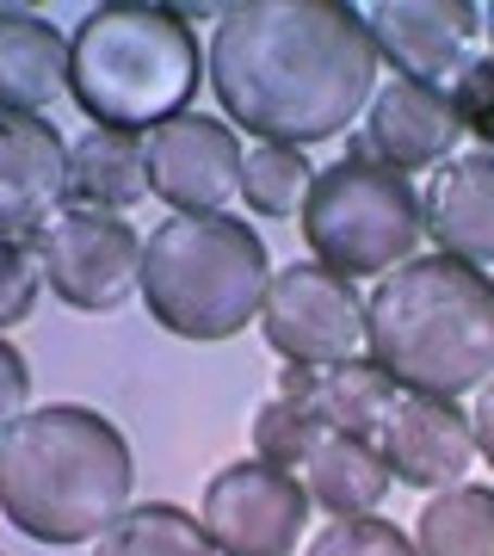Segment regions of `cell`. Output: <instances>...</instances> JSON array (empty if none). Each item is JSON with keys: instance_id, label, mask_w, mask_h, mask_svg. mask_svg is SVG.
I'll return each instance as SVG.
<instances>
[{"instance_id": "cell-1", "label": "cell", "mask_w": 494, "mask_h": 556, "mask_svg": "<svg viewBox=\"0 0 494 556\" xmlns=\"http://www.w3.org/2000/svg\"><path fill=\"white\" fill-rule=\"evenodd\" d=\"M211 87L259 142H328L371 105L377 43L346 0H241L211 38Z\"/></svg>"}, {"instance_id": "cell-2", "label": "cell", "mask_w": 494, "mask_h": 556, "mask_svg": "<svg viewBox=\"0 0 494 556\" xmlns=\"http://www.w3.org/2000/svg\"><path fill=\"white\" fill-rule=\"evenodd\" d=\"M365 358L402 396L482 390L494 378V278L464 260H408L365 298Z\"/></svg>"}, {"instance_id": "cell-3", "label": "cell", "mask_w": 494, "mask_h": 556, "mask_svg": "<svg viewBox=\"0 0 494 556\" xmlns=\"http://www.w3.org/2000/svg\"><path fill=\"white\" fill-rule=\"evenodd\" d=\"M130 445L99 408L50 402L0 433V514L38 544H87L130 507Z\"/></svg>"}, {"instance_id": "cell-4", "label": "cell", "mask_w": 494, "mask_h": 556, "mask_svg": "<svg viewBox=\"0 0 494 556\" xmlns=\"http://www.w3.org/2000/svg\"><path fill=\"white\" fill-rule=\"evenodd\" d=\"M204 56L174 7L105 0L68 38V93L93 130H161L198 93Z\"/></svg>"}, {"instance_id": "cell-5", "label": "cell", "mask_w": 494, "mask_h": 556, "mask_svg": "<svg viewBox=\"0 0 494 556\" xmlns=\"http://www.w3.org/2000/svg\"><path fill=\"white\" fill-rule=\"evenodd\" d=\"M273 285L266 241L241 217H167L142 241V303L179 340H229L259 321Z\"/></svg>"}, {"instance_id": "cell-6", "label": "cell", "mask_w": 494, "mask_h": 556, "mask_svg": "<svg viewBox=\"0 0 494 556\" xmlns=\"http://www.w3.org/2000/svg\"><path fill=\"white\" fill-rule=\"evenodd\" d=\"M427 236L420 223V192L408 174H395L383 161H334L316 174L309 204H303V241L321 266L346 278H371L408 266Z\"/></svg>"}, {"instance_id": "cell-7", "label": "cell", "mask_w": 494, "mask_h": 556, "mask_svg": "<svg viewBox=\"0 0 494 556\" xmlns=\"http://www.w3.org/2000/svg\"><path fill=\"white\" fill-rule=\"evenodd\" d=\"M31 248L43 260V285L80 316H112L142 285V236L118 211L62 204Z\"/></svg>"}, {"instance_id": "cell-8", "label": "cell", "mask_w": 494, "mask_h": 556, "mask_svg": "<svg viewBox=\"0 0 494 556\" xmlns=\"http://www.w3.org/2000/svg\"><path fill=\"white\" fill-rule=\"evenodd\" d=\"M259 328H266L278 358L328 371V365H346L365 353V298L346 273L321 266V260H296L266 285Z\"/></svg>"}, {"instance_id": "cell-9", "label": "cell", "mask_w": 494, "mask_h": 556, "mask_svg": "<svg viewBox=\"0 0 494 556\" xmlns=\"http://www.w3.org/2000/svg\"><path fill=\"white\" fill-rule=\"evenodd\" d=\"M309 489L291 470H273L259 457H241L211 477L198 526L211 532L217 556H291L296 538L309 532Z\"/></svg>"}, {"instance_id": "cell-10", "label": "cell", "mask_w": 494, "mask_h": 556, "mask_svg": "<svg viewBox=\"0 0 494 556\" xmlns=\"http://www.w3.org/2000/svg\"><path fill=\"white\" fill-rule=\"evenodd\" d=\"M149 192L174 204V217H223L241 199V142L223 118L179 112L149 130Z\"/></svg>"}, {"instance_id": "cell-11", "label": "cell", "mask_w": 494, "mask_h": 556, "mask_svg": "<svg viewBox=\"0 0 494 556\" xmlns=\"http://www.w3.org/2000/svg\"><path fill=\"white\" fill-rule=\"evenodd\" d=\"M377 56L395 62L402 80L445 87L470 68V43L482 38V7L476 0H377L358 7Z\"/></svg>"}, {"instance_id": "cell-12", "label": "cell", "mask_w": 494, "mask_h": 556, "mask_svg": "<svg viewBox=\"0 0 494 556\" xmlns=\"http://www.w3.org/2000/svg\"><path fill=\"white\" fill-rule=\"evenodd\" d=\"M68 199V142L50 118L0 112V241H38Z\"/></svg>"}, {"instance_id": "cell-13", "label": "cell", "mask_w": 494, "mask_h": 556, "mask_svg": "<svg viewBox=\"0 0 494 556\" xmlns=\"http://www.w3.org/2000/svg\"><path fill=\"white\" fill-rule=\"evenodd\" d=\"M377 452L390 464V477L408 482V489H457L464 470L476 464V433L457 402L402 396L377 433Z\"/></svg>"}, {"instance_id": "cell-14", "label": "cell", "mask_w": 494, "mask_h": 556, "mask_svg": "<svg viewBox=\"0 0 494 556\" xmlns=\"http://www.w3.org/2000/svg\"><path fill=\"white\" fill-rule=\"evenodd\" d=\"M464 137V118L445 87H420V80H390L383 93H371L365 112V149L371 161L415 174V167H445Z\"/></svg>"}, {"instance_id": "cell-15", "label": "cell", "mask_w": 494, "mask_h": 556, "mask_svg": "<svg viewBox=\"0 0 494 556\" xmlns=\"http://www.w3.org/2000/svg\"><path fill=\"white\" fill-rule=\"evenodd\" d=\"M420 223L439 241L445 260L464 266H494V155H452L445 167H433L427 192H420Z\"/></svg>"}, {"instance_id": "cell-16", "label": "cell", "mask_w": 494, "mask_h": 556, "mask_svg": "<svg viewBox=\"0 0 494 556\" xmlns=\"http://www.w3.org/2000/svg\"><path fill=\"white\" fill-rule=\"evenodd\" d=\"M68 87V38L38 13L0 25V112L43 118Z\"/></svg>"}, {"instance_id": "cell-17", "label": "cell", "mask_w": 494, "mask_h": 556, "mask_svg": "<svg viewBox=\"0 0 494 556\" xmlns=\"http://www.w3.org/2000/svg\"><path fill=\"white\" fill-rule=\"evenodd\" d=\"M303 489H309V507H328L334 519H358L390 495V464L377 452V439L321 433L316 452L303 457Z\"/></svg>"}, {"instance_id": "cell-18", "label": "cell", "mask_w": 494, "mask_h": 556, "mask_svg": "<svg viewBox=\"0 0 494 556\" xmlns=\"http://www.w3.org/2000/svg\"><path fill=\"white\" fill-rule=\"evenodd\" d=\"M149 192V149L130 130H87L68 142V199L93 211H124Z\"/></svg>"}, {"instance_id": "cell-19", "label": "cell", "mask_w": 494, "mask_h": 556, "mask_svg": "<svg viewBox=\"0 0 494 556\" xmlns=\"http://www.w3.org/2000/svg\"><path fill=\"white\" fill-rule=\"evenodd\" d=\"M395 402H402V390H395V383L377 371L371 358L358 353V358H346V365H328V371H316V396H309V415H316L328 433L377 439Z\"/></svg>"}, {"instance_id": "cell-20", "label": "cell", "mask_w": 494, "mask_h": 556, "mask_svg": "<svg viewBox=\"0 0 494 556\" xmlns=\"http://www.w3.org/2000/svg\"><path fill=\"white\" fill-rule=\"evenodd\" d=\"M93 556H217V544L198 526V514H186L174 501H142L99 532Z\"/></svg>"}, {"instance_id": "cell-21", "label": "cell", "mask_w": 494, "mask_h": 556, "mask_svg": "<svg viewBox=\"0 0 494 556\" xmlns=\"http://www.w3.org/2000/svg\"><path fill=\"white\" fill-rule=\"evenodd\" d=\"M420 556H494V489H439L420 507Z\"/></svg>"}, {"instance_id": "cell-22", "label": "cell", "mask_w": 494, "mask_h": 556, "mask_svg": "<svg viewBox=\"0 0 494 556\" xmlns=\"http://www.w3.org/2000/svg\"><path fill=\"white\" fill-rule=\"evenodd\" d=\"M309 186H316V167L303 161V149H284V142H254L241 155V199L259 217H296L309 204Z\"/></svg>"}, {"instance_id": "cell-23", "label": "cell", "mask_w": 494, "mask_h": 556, "mask_svg": "<svg viewBox=\"0 0 494 556\" xmlns=\"http://www.w3.org/2000/svg\"><path fill=\"white\" fill-rule=\"evenodd\" d=\"M328 433L303 402H284V396H273L266 408L254 415V457L259 464H273V470H296L303 457L316 452V439Z\"/></svg>"}, {"instance_id": "cell-24", "label": "cell", "mask_w": 494, "mask_h": 556, "mask_svg": "<svg viewBox=\"0 0 494 556\" xmlns=\"http://www.w3.org/2000/svg\"><path fill=\"white\" fill-rule=\"evenodd\" d=\"M43 298V260L31 241H0V334L20 328Z\"/></svg>"}, {"instance_id": "cell-25", "label": "cell", "mask_w": 494, "mask_h": 556, "mask_svg": "<svg viewBox=\"0 0 494 556\" xmlns=\"http://www.w3.org/2000/svg\"><path fill=\"white\" fill-rule=\"evenodd\" d=\"M309 556H420V551L395 532L390 519L358 514V519H334L328 532H316Z\"/></svg>"}, {"instance_id": "cell-26", "label": "cell", "mask_w": 494, "mask_h": 556, "mask_svg": "<svg viewBox=\"0 0 494 556\" xmlns=\"http://www.w3.org/2000/svg\"><path fill=\"white\" fill-rule=\"evenodd\" d=\"M452 105H457V118H464V130H476L494 155V56L470 62V68L452 80Z\"/></svg>"}, {"instance_id": "cell-27", "label": "cell", "mask_w": 494, "mask_h": 556, "mask_svg": "<svg viewBox=\"0 0 494 556\" xmlns=\"http://www.w3.org/2000/svg\"><path fill=\"white\" fill-rule=\"evenodd\" d=\"M25 396H31V371H25V358L0 340V433L25 415Z\"/></svg>"}, {"instance_id": "cell-28", "label": "cell", "mask_w": 494, "mask_h": 556, "mask_svg": "<svg viewBox=\"0 0 494 556\" xmlns=\"http://www.w3.org/2000/svg\"><path fill=\"white\" fill-rule=\"evenodd\" d=\"M470 433H476V457H489V464H494V378L482 383V402H476Z\"/></svg>"}, {"instance_id": "cell-29", "label": "cell", "mask_w": 494, "mask_h": 556, "mask_svg": "<svg viewBox=\"0 0 494 556\" xmlns=\"http://www.w3.org/2000/svg\"><path fill=\"white\" fill-rule=\"evenodd\" d=\"M20 13H31V7H20V0H0V25H7V20H20Z\"/></svg>"}, {"instance_id": "cell-30", "label": "cell", "mask_w": 494, "mask_h": 556, "mask_svg": "<svg viewBox=\"0 0 494 556\" xmlns=\"http://www.w3.org/2000/svg\"><path fill=\"white\" fill-rule=\"evenodd\" d=\"M482 31H489V38H494V7H482Z\"/></svg>"}]
</instances>
